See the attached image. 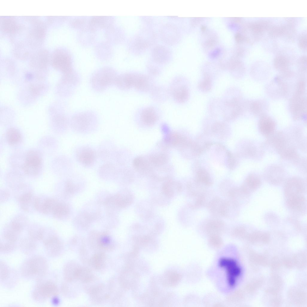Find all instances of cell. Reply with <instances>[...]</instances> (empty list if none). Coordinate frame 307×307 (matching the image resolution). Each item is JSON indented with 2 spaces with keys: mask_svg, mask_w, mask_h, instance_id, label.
<instances>
[{
  "mask_svg": "<svg viewBox=\"0 0 307 307\" xmlns=\"http://www.w3.org/2000/svg\"><path fill=\"white\" fill-rule=\"evenodd\" d=\"M199 86L202 90L204 91L209 90L211 86V82L209 78L208 77H205V79L201 83Z\"/></svg>",
  "mask_w": 307,
  "mask_h": 307,
  "instance_id": "44dd1931",
  "label": "cell"
},
{
  "mask_svg": "<svg viewBox=\"0 0 307 307\" xmlns=\"http://www.w3.org/2000/svg\"><path fill=\"white\" fill-rule=\"evenodd\" d=\"M1 279L2 281L5 280L8 276L9 270L7 266L4 263H1Z\"/></svg>",
  "mask_w": 307,
  "mask_h": 307,
  "instance_id": "7402d4cb",
  "label": "cell"
},
{
  "mask_svg": "<svg viewBox=\"0 0 307 307\" xmlns=\"http://www.w3.org/2000/svg\"><path fill=\"white\" fill-rule=\"evenodd\" d=\"M6 137L8 143L11 145H14L18 143L21 140V135L19 131L16 129L10 128L6 132Z\"/></svg>",
  "mask_w": 307,
  "mask_h": 307,
  "instance_id": "2e32d148",
  "label": "cell"
},
{
  "mask_svg": "<svg viewBox=\"0 0 307 307\" xmlns=\"http://www.w3.org/2000/svg\"><path fill=\"white\" fill-rule=\"evenodd\" d=\"M135 115L136 118L141 121L151 124L159 119L161 113L158 107L154 106H148L139 109Z\"/></svg>",
  "mask_w": 307,
  "mask_h": 307,
  "instance_id": "52a82bcc",
  "label": "cell"
},
{
  "mask_svg": "<svg viewBox=\"0 0 307 307\" xmlns=\"http://www.w3.org/2000/svg\"><path fill=\"white\" fill-rule=\"evenodd\" d=\"M58 290L56 285L50 281L39 282L34 291L33 296L34 299L38 301H43L49 298L56 296Z\"/></svg>",
  "mask_w": 307,
  "mask_h": 307,
  "instance_id": "277c9868",
  "label": "cell"
},
{
  "mask_svg": "<svg viewBox=\"0 0 307 307\" xmlns=\"http://www.w3.org/2000/svg\"><path fill=\"white\" fill-rule=\"evenodd\" d=\"M246 182L248 186L251 189L257 188L261 184V180L260 177L255 173H251L247 177Z\"/></svg>",
  "mask_w": 307,
  "mask_h": 307,
  "instance_id": "e0dca14e",
  "label": "cell"
},
{
  "mask_svg": "<svg viewBox=\"0 0 307 307\" xmlns=\"http://www.w3.org/2000/svg\"><path fill=\"white\" fill-rule=\"evenodd\" d=\"M301 95L296 94L290 102L291 111L296 119L303 116L306 110V100Z\"/></svg>",
  "mask_w": 307,
  "mask_h": 307,
  "instance_id": "9c48e42d",
  "label": "cell"
},
{
  "mask_svg": "<svg viewBox=\"0 0 307 307\" xmlns=\"http://www.w3.org/2000/svg\"><path fill=\"white\" fill-rule=\"evenodd\" d=\"M97 121L96 115L91 111H85L76 113L72 118L73 127L75 129L80 132L88 129Z\"/></svg>",
  "mask_w": 307,
  "mask_h": 307,
  "instance_id": "3957f363",
  "label": "cell"
},
{
  "mask_svg": "<svg viewBox=\"0 0 307 307\" xmlns=\"http://www.w3.org/2000/svg\"><path fill=\"white\" fill-rule=\"evenodd\" d=\"M78 161L83 165L89 166L91 165L95 161L96 154L91 148L84 147L78 150L76 153Z\"/></svg>",
  "mask_w": 307,
  "mask_h": 307,
  "instance_id": "8fae6325",
  "label": "cell"
},
{
  "mask_svg": "<svg viewBox=\"0 0 307 307\" xmlns=\"http://www.w3.org/2000/svg\"><path fill=\"white\" fill-rule=\"evenodd\" d=\"M150 93L152 99L158 102L165 101L169 97L168 88L162 85H155Z\"/></svg>",
  "mask_w": 307,
  "mask_h": 307,
  "instance_id": "4fadbf2b",
  "label": "cell"
},
{
  "mask_svg": "<svg viewBox=\"0 0 307 307\" xmlns=\"http://www.w3.org/2000/svg\"><path fill=\"white\" fill-rule=\"evenodd\" d=\"M180 78L176 77L171 81L168 89L169 95L174 102H185L188 98V92L186 86L181 83Z\"/></svg>",
  "mask_w": 307,
  "mask_h": 307,
  "instance_id": "5b68a950",
  "label": "cell"
},
{
  "mask_svg": "<svg viewBox=\"0 0 307 307\" xmlns=\"http://www.w3.org/2000/svg\"><path fill=\"white\" fill-rule=\"evenodd\" d=\"M14 248L13 242H9L5 244H1V251L8 252L13 250Z\"/></svg>",
  "mask_w": 307,
  "mask_h": 307,
  "instance_id": "603a6c76",
  "label": "cell"
},
{
  "mask_svg": "<svg viewBox=\"0 0 307 307\" xmlns=\"http://www.w3.org/2000/svg\"><path fill=\"white\" fill-rule=\"evenodd\" d=\"M264 174L267 178L276 180H282L284 178L285 171L280 166L273 165L269 166L265 170Z\"/></svg>",
  "mask_w": 307,
  "mask_h": 307,
  "instance_id": "5bb4252c",
  "label": "cell"
},
{
  "mask_svg": "<svg viewBox=\"0 0 307 307\" xmlns=\"http://www.w3.org/2000/svg\"><path fill=\"white\" fill-rule=\"evenodd\" d=\"M21 245L22 247L25 250H27L26 252H29L30 250L34 249L35 248V245L32 241L29 240L25 239L23 240L21 242Z\"/></svg>",
  "mask_w": 307,
  "mask_h": 307,
  "instance_id": "ffe728a7",
  "label": "cell"
},
{
  "mask_svg": "<svg viewBox=\"0 0 307 307\" xmlns=\"http://www.w3.org/2000/svg\"><path fill=\"white\" fill-rule=\"evenodd\" d=\"M260 101H256L252 102L251 104V109L254 114L257 115H262L264 106L263 102Z\"/></svg>",
  "mask_w": 307,
  "mask_h": 307,
  "instance_id": "ac0fdd59",
  "label": "cell"
},
{
  "mask_svg": "<svg viewBox=\"0 0 307 307\" xmlns=\"http://www.w3.org/2000/svg\"><path fill=\"white\" fill-rule=\"evenodd\" d=\"M42 165V159L37 151L31 150L26 154L22 168L25 173L34 176L39 172Z\"/></svg>",
  "mask_w": 307,
  "mask_h": 307,
  "instance_id": "8992f818",
  "label": "cell"
},
{
  "mask_svg": "<svg viewBox=\"0 0 307 307\" xmlns=\"http://www.w3.org/2000/svg\"><path fill=\"white\" fill-rule=\"evenodd\" d=\"M118 75L111 68H103L92 75L90 79L91 85L95 91L102 92L115 84Z\"/></svg>",
  "mask_w": 307,
  "mask_h": 307,
  "instance_id": "6da1fadb",
  "label": "cell"
},
{
  "mask_svg": "<svg viewBox=\"0 0 307 307\" xmlns=\"http://www.w3.org/2000/svg\"><path fill=\"white\" fill-rule=\"evenodd\" d=\"M55 201L52 199H48L44 202L41 208L43 212L48 213L52 211L54 208L56 204Z\"/></svg>",
  "mask_w": 307,
  "mask_h": 307,
  "instance_id": "d6986e66",
  "label": "cell"
},
{
  "mask_svg": "<svg viewBox=\"0 0 307 307\" xmlns=\"http://www.w3.org/2000/svg\"><path fill=\"white\" fill-rule=\"evenodd\" d=\"M133 73H127L118 75L115 85L121 90H128L133 88Z\"/></svg>",
  "mask_w": 307,
  "mask_h": 307,
  "instance_id": "7c38bea8",
  "label": "cell"
},
{
  "mask_svg": "<svg viewBox=\"0 0 307 307\" xmlns=\"http://www.w3.org/2000/svg\"><path fill=\"white\" fill-rule=\"evenodd\" d=\"M31 198V194L27 193L22 196L20 197L19 200L22 203H27L30 201Z\"/></svg>",
  "mask_w": 307,
  "mask_h": 307,
  "instance_id": "cb8c5ba5",
  "label": "cell"
},
{
  "mask_svg": "<svg viewBox=\"0 0 307 307\" xmlns=\"http://www.w3.org/2000/svg\"><path fill=\"white\" fill-rule=\"evenodd\" d=\"M47 269L46 259L43 257L36 256L25 261L22 266L21 271L23 275L26 277L38 279L45 274Z\"/></svg>",
  "mask_w": 307,
  "mask_h": 307,
  "instance_id": "7a4b0ae2",
  "label": "cell"
},
{
  "mask_svg": "<svg viewBox=\"0 0 307 307\" xmlns=\"http://www.w3.org/2000/svg\"><path fill=\"white\" fill-rule=\"evenodd\" d=\"M155 85L153 78L148 74L133 73V88L137 91L150 92Z\"/></svg>",
  "mask_w": 307,
  "mask_h": 307,
  "instance_id": "ba28073f",
  "label": "cell"
},
{
  "mask_svg": "<svg viewBox=\"0 0 307 307\" xmlns=\"http://www.w3.org/2000/svg\"><path fill=\"white\" fill-rule=\"evenodd\" d=\"M276 128V122L271 117L266 115L261 116L258 122V128L262 135L269 137L275 132Z\"/></svg>",
  "mask_w": 307,
  "mask_h": 307,
  "instance_id": "30bf717a",
  "label": "cell"
},
{
  "mask_svg": "<svg viewBox=\"0 0 307 307\" xmlns=\"http://www.w3.org/2000/svg\"><path fill=\"white\" fill-rule=\"evenodd\" d=\"M46 251L50 256L54 257L58 254L60 250V242L55 236H52L44 242Z\"/></svg>",
  "mask_w": 307,
  "mask_h": 307,
  "instance_id": "9a60e30c",
  "label": "cell"
}]
</instances>
